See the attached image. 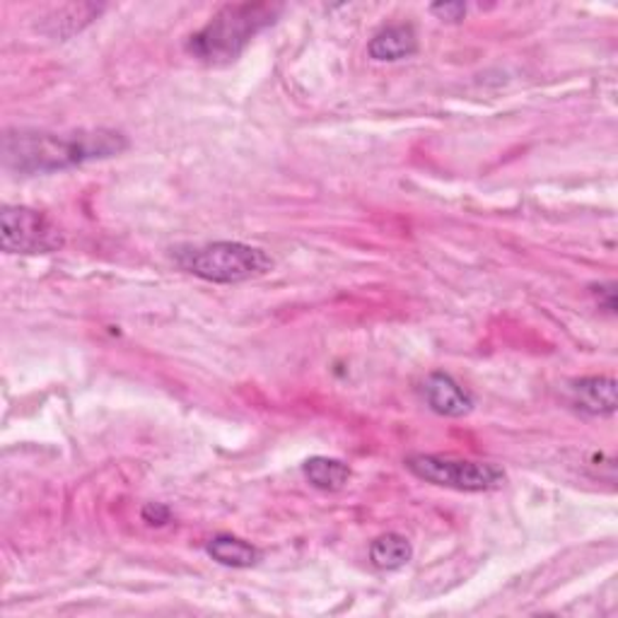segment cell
<instances>
[{"instance_id":"cell-1","label":"cell","mask_w":618,"mask_h":618,"mask_svg":"<svg viewBox=\"0 0 618 618\" xmlns=\"http://www.w3.org/2000/svg\"><path fill=\"white\" fill-rule=\"evenodd\" d=\"M128 148L124 134L112 128H88V131L49 134V131H5L3 162L17 175H53L85 162L122 155Z\"/></svg>"},{"instance_id":"cell-2","label":"cell","mask_w":618,"mask_h":618,"mask_svg":"<svg viewBox=\"0 0 618 618\" xmlns=\"http://www.w3.org/2000/svg\"><path fill=\"white\" fill-rule=\"evenodd\" d=\"M280 13L283 8L270 3L225 5L209 25L189 37L187 51L209 66H225L240 59L258 31L274 25Z\"/></svg>"},{"instance_id":"cell-3","label":"cell","mask_w":618,"mask_h":618,"mask_svg":"<svg viewBox=\"0 0 618 618\" xmlns=\"http://www.w3.org/2000/svg\"><path fill=\"white\" fill-rule=\"evenodd\" d=\"M175 258L181 270L209 283H244L264 276L274 266L264 249L244 242H211L201 247L177 249Z\"/></svg>"},{"instance_id":"cell-4","label":"cell","mask_w":618,"mask_h":618,"mask_svg":"<svg viewBox=\"0 0 618 618\" xmlns=\"http://www.w3.org/2000/svg\"><path fill=\"white\" fill-rule=\"evenodd\" d=\"M404 464L416 479L462 493L495 491L505 483V471L491 462L454 459L440 457V454H411Z\"/></svg>"},{"instance_id":"cell-5","label":"cell","mask_w":618,"mask_h":618,"mask_svg":"<svg viewBox=\"0 0 618 618\" xmlns=\"http://www.w3.org/2000/svg\"><path fill=\"white\" fill-rule=\"evenodd\" d=\"M63 242V232L45 213L27 205H5L0 213V244L8 254H51Z\"/></svg>"},{"instance_id":"cell-6","label":"cell","mask_w":618,"mask_h":618,"mask_svg":"<svg viewBox=\"0 0 618 618\" xmlns=\"http://www.w3.org/2000/svg\"><path fill=\"white\" fill-rule=\"evenodd\" d=\"M426 404L440 416L462 418L474 411V396L447 373H432L422 384Z\"/></svg>"},{"instance_id":"cell-7","label":"cell","mask_w":618,"mask_h":618,"mask_svg":"<svg viewBox=\"0 0 618 618\" xmlns=\"http://www.w3.org/2000/svg\"><path fill=\"white\" fill-rule=\"evenodd\" d=\"M570 404L584 416L616 414V379L614 377H582L570 384Z\"/></svg>"},{"instance_id":"cell-8","label":"cell","mask_w":618,"mask_h":618,"mask_svg":"<svg viewBox=\"0 0 618 618\" xmlns=\"http://www.w3.org/2000/svg\"><path fill=\"white\" fill-rule=\"evenodd\" d=\"M416 49H418V37L416 29L411 25L384 27L382 31H377V35L370 39V45H367L370 59L389 61V63L414 56Z\"/></svg>"},{"instance_id":"cell-9","label":"cell","mask_w":618,"mask_h":618,"mask_svg":"<svg viewBox=\"0 0 618 618\" xmlns=\"http://www.w3.org/2000/svg\"><path fill=\"white\" fill-rule=\"evenodd\" d=\"M205 553L220 566L227 568H252L262 558L256 546L249 544L244 539H237L230 534H218L205 544Z\"/></svg>"},{"instance_id":"cell-10","label":"cell","mask_w":618,"mask_h":618,"mask_svg":"<svg viewBox=\"0 0 618 618\" xmlns=\"http://www.w3.org/2000/svg\"><path fill=\"white\" fill-rule=\"evenodd\" d=\"M302 471H305L307 481L324 493L343 491L345 483L351 481V466L331 457H312L302 466Z\"/></svg>"},{"instance_id":"cell-11","label":"cell","mask_w":618,"mask_h":618,"mask_svg":"<svg viewBox=\"0 0 618 618\" xmlns=\"http://www.w3.org/2000/svg\"><path fill=\"white\" fill-rule=\"evenodd\" d=\"M411 558H414V546L406 537L394 534V531L377 537L370 546V560L379 570H399Z\"/></svg>"},{"instance_id":"cell-12","label":"cell","mask_w":618,"mask_h":618,"mask_svg":"<svg viewBox=\"0 0 618 618\" xmlns=\"http://www.w3.org/2000/svg\"><path fill=\"white\" fill-rule=\"evenodd\" d=\"M104 5H68L61 8L56 13V20H49V29H45L47 35L66 39L75 31H80L85 25H90L94 17H100Z\"/></svg>"},{"instance_id":"cell-13","label":"cell","mask_w":618,"mask_h":618,"mask_svg":"<svg viewBox=\"0 0 618 618\" xmlns=\"http://www.w3.org/2000/svg\"><path fill=\"white\" fill-rule=\"evenodd\" d=\"M140 517H143V522H148L150 527H165L172 519V509L162 503H148Z\"/></svg>"},{"instance_id":"cell-14","label":"cell","mask_w":618,"mask_h":618,"mask_svg":"<svg viewBox=\"0 0 618 618\" xmlns=\"http://www.w3.org/2000/svg\"><path fill=\"white\" fill-rule=\"evenodd\" d=\"M430 13L438 20H444V23H459V20H464L466 15V5L464 3H436V5H430Z\"/></svg>"},{"instance_id":"cell-15","label":"cell","mask_w":618,"mask_h":618,"mask_svg":"<svg viewBox=\"0 0 618 618\" xmlns=\"http://www.w3.org/2000/svg\"><path fill=\"white\" fill-rule=\"evenodd\" d=\"M594 295L600 300V305L606 312H616V286L614 283H606V286H594Z\"/></svg>"}]
</instances>
